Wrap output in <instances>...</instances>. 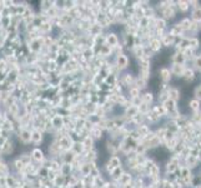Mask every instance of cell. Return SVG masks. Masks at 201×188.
Returning <instances> with one entry per match:
<instances>
[{
    "label": "cell",
    "mask_w": 201,
    "mask_h": 188,
    "mask_svg": "<svg viewBox=\"0 0 201 188\" xmlns=\"http://www.w3.org/2000/svg\"><path fill=\"white\" fill-rule=\"evenodd\" d=\"M192 19L195 21H201V8H196L192 11Z\"/></svg>",
    "instance_id": "cell-2"
},
{
    "label": "cell",
    "mask_w": 201,
    "mask_h": 188,
    "mask_svg": "<svg viewBox=\"0 0 201 188\" xmlns=\"http://www.w3.org/2000/svg\"><path fill=\"white\" fill-rule=\"evenodd\" d=\"M160 74H161V78H163V80H165V82L170 80V78H171V73H170V70H167V69H161Z\"/></svg>",
    "instance_id": "cell-3"
},
{
    "label": "cell",
    "mask_w": 201,
    "mask_h": 188,
    "mask_svg": "<svg viewBox=\"0 0 201 188\" xmlns=\"http://www.w3.org/2000/svg\"><path fill=\"white\" fill-rule=\"evenodd\" d=\"M187 80H191L192 78H194V72L192 70H189V69H185V72H184V74H182Z\"/></svg>",
    "instance_id": "cell-6"
},
{
    "label": "cell",
    "mask_w": 201,
    "mask_h": 188,
    "mask_svg": "<svg viewBox=\"0 0 201 188\" xmlns=\"http://www.w3.org/2000/svg\"><path fill=\"white\" fill-rule=\"evenodd\" d=\"M179 8H180L181 10H186V9H187V3L180 2V3H179Z\"/></svg>",
    "instance_id": "cell-9"
},
{
    "label": "cell",
    "mask_w": 201,
    "mask_h": 188,
    "mask_svg": "<svg viewBox=\"0 0 201 188\" xmlns=\"http://www.w3.org/2000/svg\"><path fill=\"white\" fill-rule=\"evenodd\" d=\"M184 72H185V68H184L182 64H175V65H174V73H175V74L182 75Z\"/></svg>",
    "instance_id": "cell-1"
},
{
    "label": "cell",
    "mask_w": 201,
    "mask_h": 188,
    "mask_svg": "<svg viewBox=\"0 0 201 188\" xmlns=\"http://www.w3.org/2000/svg\"><path fill=\"white\" fill-rule=\"evenodd\" d=\"M169 96H170V99L175 102L176 99H179V92L178 89H171L170 93H169Z\"/></svg>",
    "instance_id": "cell-5"
},
{
    "label": "cell",
    "mask_w": 201,
    "mask_h": 188,
    "mask_svg": "<svg viewBox=\"0 0 201 188\" xmlns=\"http://www.w3.org/2000/svg\"><path fill=\"white\" fill-rule=\"evenodd\" d=\"M200 60H201V55H200Z\"/></svg>",
    "instance_id": "cell-10"
},
{
    "label": "cell",
    "mask_w": 201,
    "mask_h": 188,
    "mask_svg": "<svg viewBox=\"0 0 201 188\" xmlns=\"http://www.w3.org/2000/svg\"><path fill=\"white\" fill-rule=\"evenodd\" d=\"M195 99H197L199 102L201 100V87H197L195 90Z\"/></svg>",
    "instance_id": "cell-7"
},
{
    "label": "cell",
    "mask_w": 201,
    "mask_h": 188,
    "mask_svg": "<svg viewBox=\"0 0 201 188\" xmlns=\"http://www.w3.org/2000/svg\"><path fill=\"white\" fill-rule=\"evenodd\" d=\"M189 105H190V108H191L192 111H197V109H200V102H199L197 99H192V100L189 103Z\"/></svg>",
    "instance_id": "cell-4"
},
{
    "label": "cell",
    "mask_w": 201,
    "mask_h": 188,
    "mask_svg": "<svg viewBox=\"0 0 201 188\" xmlns=\"http://www.w3.org/2000/svg\"><path fill=\"white\" fill-rule=\"evenodd\" d=\"M119 64L120 65H121V66H125L126 65V63H127V59L125 58V57H119Z\"/></svg>",
    "instance_id": "cell-8"
}]
</instances>
